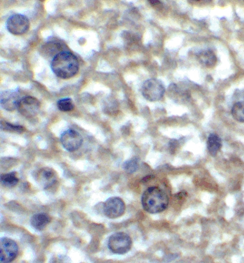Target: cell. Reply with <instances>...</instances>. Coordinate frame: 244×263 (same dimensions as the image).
<instances>
[{
	"label": "cell",
	"instance_id": "cell-1",
	"mask_svg": "<svg viewBox=\"0 0 244 263\" xmlns=\"http://www.w3.org/2000/svg\"><path fill=\"white\" fill-rule=\"evenodd\" d=\"M51 68L58 77L64 79H69L77 73L79 62L72 53L63 51L52 58Z\"/></svg>",
	"mask_w": 244,
	"mask_h": 263
},
{
	"label": "cell",
	"instance_id": "cell-2",
	"mask_svg": "<svg viewBox=\"0 0 244 263\" xmlns=\"http://www.w3.org/2000/svg\"><path fill=\"white\" fill-rule=\"evenodd\" d=\"M141 201L146 211L155 214L162 212L167 208L169 198L162 189L157 186H151L143 193Z\"/></svg>",
	"mask_w": 244,
	"mask_h": 263
},
{
	"label": "cell",
	"instance_id": "cell-3",
	"mask_svg": "<svg viewBox=\"0 0 244 263\" xmlns=\"http://www.w3.org/2000/svg\"><path fill=\"white\" fill-rule=\"evenodd\" d=\"M165 92L162 83L159 80L151 78L145 81L141 87V93L144 97L151 102L160 100Z\"/></svg>",
	"mask_w": 244,
	"mask_h": 263
},
{
	"label": "cell",
	"instance_id": "cell-4",
	"mask_svg": "<svg viewBox=\"0 0 244 263\" xmlns=\"http://www.w3.org/2000/svg\"><path fill=\"white\" fill-rule=\"evenodd\" d=\"M132 245L130 237L124 232H117L111 235L108 246L114 253L123 254L128 252Z\"/></svg>",
	"mask_w": 244,
	"mask_h": 263
},
{
	"label": "cell",
	"instance_id": "cell-5",
	"mask_svg": "<svg viewBox=\"0 0 244 263\" xmlns=\"http://www.w3.org/2000/svg\"><path fill=\"white\" fill-rule=\"evenodd\" d=\"M28 18L21 14H14L10 16L6 21V28L9 32L14 35H21L29 28Z\"/></svg>",
	"mask_w": 244,
	"mask_h": 263
},
{
	"label": "cell",
	"instance_id": "cell-6",
	"mask_svg": "<svg viewBox=\"0 0 244 263\" xmlns=\"http://www.w3.org/2000/svg\"><path fill=\"white\" fill-rule=\"evenodd\" d=\"M103 211L107 217L111 219L116 218L124 213L125 204L121 198L112 197L103 204Z\"/></svg>",
	"mask_w": 244,
	"mask_h": 263
},
{
	"label": "cell",
	"instance_id": "cell-7",
	"mask_svg": "<svg viewBox=\"0 0 244 263\" xmlns=\"http://www.w3.org/2000/svg\"><path fill=\"white\" fill-rule=\"evenodd\" d=\"M60 141L65 149L69 152H73L80 147L83 139L77 131L73 129H68L60 135Z\"/></svg>",
	"mask_w": 244,
	"mask_h": 263
},
{
	"label": "cell",
	"instance_id": "cell-8",
	"mask_svg": "<svg viewBox=\"0 0 244 263\" xmlns=\"http://www.w3.org/2000/svg\"><path fill=\"white\" fill-rule=\"evenodd\" d=\"M18 247L16 242L10 238L3 237L0 240V261L1 263H9L16 257Z\"/></svg>",
	"mask_w": 244,
	"mask_h": 263
},
{
	"label": "cell",
	"instance_id": "cell-9",
	"mask_svg": "<svg viewBox=\"0 0 244 263\" xmlns=\"http://www.w3.org/2000/svg\"><path fill=\"white\" fill-rule=\"evenodd\" d=\"M40 108L39 101L34 97L26 96L21 98L17 109L19 112L26 118H32L36 116Z\"/></svg>",
	"mask_w": 244,
	"mask_h": 263
},
{
	"label": "cell",
	"instance_id": "cell-10",
	"mask_svg": "<svg viewBox=\"0 0 244 263\" xmlns=\"http://www.w3.org/2000/svg\"><path fill=\"white\" fill-rule=\"evenodd\" d=\"M57 180V175L55 171L49 167L41 168L36 175L37 182L44 189L52 186Z\"/></svg>",
	"mask_w": 244,
	"mask_h": 263
},
{
	"label": "cell",
	"instance_id": "cell-11",
	"mask_svg": "<svg viewBox=\"0 0 244 263\" xmlns=\"http://www.w3.org/2000/svg\"><path fill=\"white\" fill-rule=\"evenodd\" d=\"M21 100L17 92L13 90H6L1 93V105L5 110L12 111L17 108Z\"/></svg>",
	"mask_w": 244,
	"mask_h": 263
},
{
	"label": "cell",
	"instance_id": "cell-12",
	"mask_svg": "<svg viewBox=\"0 0 244 263\" xmlns=\"http://www.w3.org/2000/svg\"><path fill=\"white\" fill-rule=\"evenodd\" d=\"M199 62L208 68H211L216 64V57L214 53L210 49L203 50L196 54Z\"/></svg>",
	"mask_w": 244,
	"mask_h": 263
},
{
	"label": "cell",
	"instance_id": "cell-13",
	"mask_svg": "<svg viewBox=\"0 0 244 263\" xmlns=\"http://www.w3.org/2000/svg\"><path fill=\"white\" fill-rule=\"evenodd\" d=\"M49 216L45 213H39L33 215L30 219L31 226L36 230L41 231L50 222Z\"/></svg>",
	"mask_w": 244,
	"mask_h": 263
},
{
	"label": "cell",
	"instance_id": "cell-14",
	"mask_svg": "<svg viewBox=\"0 0 244 263\" xmlns=\"http://www.w3.org/2000/svg\"><path fill=\"white\" fill-rule=\"evenodd\" d=\"M207 145L210 154L214 157L221 146V140L217 135L210 134L207 139Z\"/></svg>",
	"mask_w": 244,
	"mask_h": 263
},
{
	"label": "cell",
	"instance_id": "cell-15",
	"mask_svg": "<svg viewBox=\"0 0 244 263\" xmlns=\"http://www.w3.org/2000/svg\"><path fill=\"white\" fill-rule=\"evenodd\" d=\"M0 181L3 186L7 187H12L17 184L18 179L16 176V173L15 172H12L1 174Z\"/></svg>",
	"mask_w": 244,
	"mask_h": 263
},
{
	"label": "cell",
	"instance_id": "cell-16",
	"mask_svg": "<svg viewBox=\"0 0 244 263\" xmlns=\"http://www.w3.org/2000/svg\"><path fill=\"white\" fill-rule=\"evenodd\" d=\"M231 114L233 118L240 122H244V101L236 102L231 109Z\"/></svg>",
	"mask_w": 244,
	"mask_h": 263
},
{
	"label": "cell",
	"instance_id": "cell-17",
	"mask_svg": "<svg viewBox=\"0 0 244 263\" xmlns=\"http://www.w3.org/2000/svg\"><path fill=\"white\" fill-rule=\"evenodd\" d=\"M138 161L139 160L136 157L127 160L123 163V168L129 174L134 173L138 168Z\"/></svg>",
	"mask_w": 244,
	"mask_h": 263
},
{
	"label": "cell",
	"instance_id": "cell-18",
	"mask_svg": "<svg viewBox=\"0 0 244 263\" xmlns=\"http://www.w3.org/2000/svg\"><path fill=\"white\" fill-rule=\"evenodd\" d=\"M57 106L62 111H70L73 109L74 104L71 98H65L57 101Z\"/></svg>",
	"mask_w": 244,
	"mask_h": 263
},
{
	"label": "cell",
	"instance_id": "cell-19",
	"mask_svg": "<svg viewBox=\"0 0 244 263\" xmlns=\"http://www.w3.org/2000/svg\"><path fill=\"white\" fill-rule=\"evenodd\" d=\"M1 128L5 131L21 133L25 131V128L19 125H14L5 121H1Z\"/></svg>",
	"mask_w": 244,
	"mask_h": 263
},
{
	"label": "cell",
	"instance_id": "cell-20",
	"mask_svg": "<svg viewBox=\"0 0 244 263\" xmlns=\"http://www.w3.org/2000/svg\"><path fill=\"white\" fill-rule=\"evenodd\" d=\"M168 90L169 95L175 99H178V97H189L190 95L187 91L180 89L178 86L174 83L171 84L169 87Z\"/></svg>",
	"mask_w": 244,
	"mask_h": 263
},
{
	"label": "cell",
	"instance_id": "cell-21",
	"mask_svg": "<svg viewBox=\"0 0 244 263\" xmlns=\"http://www.w3.org/2000/svg\"><path fill=\"white\" fill-rule=\"evenodd\" d=\"M44 47V48H43V49H45L46 50H47V51L48 50L50 54L51 52V53H54V52H55L56 54H58L61 52L59 51V50L62 49V45L60 43L55 42V41L47 43L45 45Z\"/></svg>",
	"mask_w": 244,
	"mask_h": 263
},
{
	"label": "cell",
	"instance_id": "cell-22",
	"mask_svg": "<svg viewBox=\"0 0 244 263\" xmlns=\"http://www.w3.org/2000/svg\"><path fill=\"white\" fill-rule=\"evenodd\" d=\"M149 2L152 6L157 7V6H159L161 5V2L159 1L151 0V1H149Z\"/></svg>",
	"mask_w": 244,
	"mask_h": 263
},
{
	"label": "cell",
	"instance_id": "cell-23",
	"mask_svg": "<svg viewBox=\"0 0 244 263\" xmlns=\"http://www.w3.org/2000/svg\"><path fill=\"white\" fill-rule=\"evenodd\" d=\"M177 145L176 141H172L170 144V151H173Z\"/></svg>",
	"mask_w": 244,
	"mask_h": 263
}]
</instances>
